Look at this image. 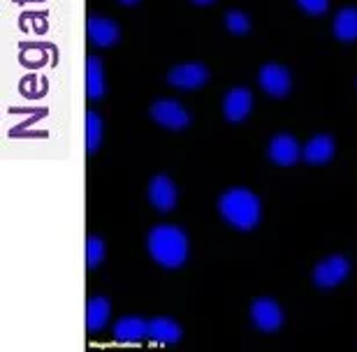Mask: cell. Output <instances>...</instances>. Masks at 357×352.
<instances>
[{
  "mask_svg": "<svg viewBox=\"0 0 357 352\" xmlns=\"http://www.w3.org/2000/svg\"><path fill=\"white\" fill-rule=\"evenodd\" d=\"M146 246L149 255L165 269H178L188 260V236L174 225H155L149 232Z\"/></svg>",
  "mask_w": 357,
  "mask_h": 352,
  "instance_id": "6da1fadb",
  "label": "cell"
},
{
  "mask_svg": "<svg viewBox=\"0 0 357 352\" xmlns=\"http://www.w3.org/2000/svg\"><path fill=\"white\" fill-rule=\"evenodd\" d=\"M218 211L225 222H230L234 229L248 232L260 222L262 206L260 199L246 188H230L218 199Z\"/></svg>",
  "mask_w": 357,
  "mask_h": 352,
  "instance_id": "7a4b0ae2",
  "label": "cell"
},
{
  "mask_svg": "<svg viewBox=\"0 0 357 352\" xmlns=\"http://www.w3.org/2000/svg\"><path fill=\"white\" fill-rule=\"evenodd\" d=\"M151 118L160 128H167V130H183V128L190 125V114L172 98L155 100L151 107Z\"/></svg>",
  "mask_w": 357,
  "mask_h": 352,
  "instance_id": "3957f363",
  "label": "cell"
},
{
  "mask_svg": "<svg viewBox=\"0 0 357 352\" xmlns=\"http://www.w3.org/2000/svg\"><path fill=\"white\" fill-rule=\"evenodd\" d=\"M348 274H351V262L344 255H330L313 269V283L323 290H330V287L344 283Z\"/></svg>",
  "mask_w": 357,
  "mask_h": 352,
  "instance_id": "277c9868",
  "label": "cell"
},
{
  "mask_svg": "<svg viewBox=\"0 0 357 352\" xmlns=\"http://www.w3.org/2000/svg\"><path fill=\"white\" fill-rule=\"evenodd\" d=\"M167 82L178 91H197L209 82V70L202 63H181L169 70Z\"/></svg>",
  "mask_w": 357,
  "mask_h": 352,
  "instance_id": "5b68a950",
  "label": "cell"
},
{
  "mask_svg": "<svg viewBox=\"0 0 357 352\" xmlns=\"http://www.w3.org/2000/svg\"><path fill=\"white\" fill-rule=\"evenodd\" d=\"M251 320L260 332L271 334L283 327V311L274 299L260 297V299H255L251 306Z\"/></svg>",
  "mask_w": 357,
  "mask_h": 352,
  "instance_id": "8992f818",
  "label": "cell"
},
{
  "mask_svg": "<svg viewBox=\"0 0 357 352\" xmlns=\"http://www.w3.org/2000/svg\"><path fill=\"white\" fill-rule=\"evenodd\" d=\"M260 86L271 98H285L292 89V77H290V72L283 66H278V63H267V66H262L260 70Z\"/></svg>",
  "mask_w": 357,
  "mask_h": 352,
  "instance_id": "52a82bcc",
  "label": "cell"
},
{
  "mask_svg": "<svg viewBox=\"0 0 357 352\" xmlns=\"http://www.w3.org/2000/svg\"><path fill=\"white\" fill-rule=\"evenodd\" d=\"M267 155L278 167H292L302 158V148H299V144L292 135H276L269 141Z\"/></svg>",
  "mask_w": 357,
  "mask_h": 352,
  "instance_id": "ba28073f",
  "label": "cell"
},
{
  "mask_svg": "<svg viewBox=\"0 0 357 352\" xmlns=\"http://www.w3.org/2000/svg\"><path fill=\"white\" fill-rule=\"evenodd\" d=\"M176 199H178V192L172 178L165 174H158L151 178V183H149V202H151L155 209L162 213L172 211L176 206Z\"/></svg>",
  "mask_w": 357,
  "mask_h": 352,
  "instance_id": "9c48e42d",
  "label": "cell"
},
{
  "mask_svg": "<svg viewBox=\"0 0 357 352\" xmlns=\"http://www.w3.org/2000/svg\"><path fill=\"white\" fill-rule=\"evenodd\" d=\"M253 109V95L248 89H232L223 100V114L230 123H241Z\"/></svg>",
  "mask_w": 357,
  "mask_h": 352,
  "instance_id": "30bf717a",
  "label": "cell"
},
{
  "mask_svg": "<svg viewBox=\"0 0 357 352\" xmlns=\"http://www.w3.org/2000/svg\"><path fill=\"white\" fill-rule=\"evenodd\" d=\"M86 33H89V40L93 42V45L105 47V49L114 47L121 40L119 24L112 19H105V17H91L86 21Z\"/></svg>",
  "mask_w": 357,
  "mask_h": 352,
  "instance_id": "8fae6325",
  "label": "cell"
},
{
  "mask_svg": "<svg viewBox=\"0 0 357 352\" xmlns=\"http://www.w3.org/2000/svg\"><path fill=\"white\" fill-rule=\"evenodd\" d=\"M149 336V322L139 315H123L114 325V339L121 343H135Z\"/></svg>",
  "mask_w": 357,
  "mask_h": 352,
  "instance_id": "7c38bea8",
  "label": "cell"
},
{
  "mask_svg": "<svg viewBox=\"0 0 357 352\" xmlns=\"http://www.w3.org/2000/svg\"><path fill=\"white\" fill-rule=\"evenodd\" d=\"M181 336H183L181 327L172 318L158 315V318L149 320V339H153L160 346H174V343L181 341Z\"/></svg>",
  "mask_w": 357,
  "mask_h": 352,
  "instance_id": "4fadbf2b",
  "label": "cell"
},
{
  "mask_svg": "<svg viewBox=\"0 0 357 352\" xmlns=\"http://www.w3.org/2000/svg\"><path fill=\"white\" fill-rule=\"evenodd\" d=\"M334 151H337V146H334V139L330 135H316V137L306 141V146L302 148V158L309 164H325L334 158Z\"/></svg>",
  "mask_w": 357,
  "mask_h": 352,
  "instance_id": "5bb4252c",
  "label": "cell"
},
{
  "mask_svg": "<svg viewBox=\"0 0 357 352\" xmlns=\"http://www.w3.org/2000/svg\"><path fill=\"white\" fill-rule=\"evenodd\" d=\"M107 93V79L102 61L98 56H89L86 59V95L91 100H100Z\"/></svg>",
  "mask_w": 357,
  "mask_h": 352,
  "instance_id": "9a60e30c",
  "label": "cell"
},
{
  "mask_svg": "<svg viewBox=\"0 0 357 352\" xmlns=\"http://www.w3.org/2000/svg\"><path fill=\"white\" fill-rule=\"evenodd\" d=\"M112 315V304L107 297H91L86 301V329L91 334L100 332Z\"/></svg>",
  "mask_w": 357,
  "mask_h": 352,
  "instance_id": "2e32d148",
  "label": "cell"
},
{
  "mask_svg": "<svg viewBox=\"0 0 357 352\" xmlns=\"http://www.w3.org/2000/svg\"><path fill=\"white\" fill-rule=\"evenodd\" d=\"M332 31L341 42L357 40V7H344L337 17H334Z\"/></svg>",
  "mask_w": 357,
  "mask_h": 352,
  "instance_id": "e0dca14e",
  "label": "cell"
},
{
  "mask_svg": "<svg viewBox=\"0 0 357 352\" xmlns=\"http://www.w3.org/2000/svg\"><path fill=\"white\" fill-rule=\"evenodd\" d=\"M102 141V118L96 112H86V151L96 153Z\"/></svg>",
  "mask_w": 357,
  "mask_h": 352,
  "instance_id": "ac0fdd59",
  "label": "cell"
},
{
  "mask_svg": "<svg viewBox=\"0 0 357 352\" xmlns=\"http://www.w3.org/2000/svg\"><path fill=\"white\" fill-rule=\"evenodd\" d=\"M105 255H107L105 241L100 239V236L91 234L89 239H86V267H89L91 271H93V269H98L100 264H102Z\"/></svg>",
  "mask_w": 357,
  "mask_h": 352,
  "instance_id": "d6986e66",
  "label": "cell"
},
{
  "mask_svg": "<svg viewBox=\"0 0 357 352\" xmlns=\"http://www.w3.org/2000/svg\"><path fill=\"white\" fill-rule=\"evenodd\" d=\"M225 26L232 35H246L248 31H251V19H248L244 12L230 10L225 14Z\"/></svg>",
  "mask_w": 357,
  "mask_h": 352,
  "instance_id": "ffe728a7",
  "label": "cell"
},
{
  "mask_svg": "<svg viewBox=\"0 0 357 352\" xmlns=\"http://www.w3.org/2000/svg\"><path fill=\"white\" fill-rule=\"evenodd\" d=\"M297 5L311 17H320V14L330 10V0H297Z\"/></svg>",
  "mask_w": 357,
  "mask_h": 352,
  "instance_id": "44dd1931",
  "label": "cell"
},
{
  "mask_svg": "<svg viewBox=\"0 0 357 352\" xmlns=\"http://www.w3.org/2000/svg\"><path fill=\"white\" fill-rule=\"evenodd\" d=\"M192 3H195V5H211L213 0H192Z\"/></svg>",
  "mask_w": 357,
  "mask_h": 352,
  "instance_id": "7402d4cb",
  "label": "cell"
},
{
  "mask_svg": "<svg viewBox=\"0 0 357 352\" xmlns=\"http://www.w3.org/2000/svg\"><path fill=\"white\" fill-rule=\"evenodd\" d=\"M119 3H123V5H135V3H139V0H119Z\"/></svg>",
  "mask_w": 357,
  "mask_h": 352,
  "instance_id": "603a6c76",
  "label": "cell"
}]
</instances>
